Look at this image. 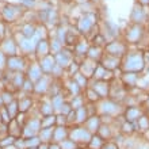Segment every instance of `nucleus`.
Here are the masks:
<instances>
[{
	"label": "nucleus",
	"instance_id": "1",
	"mask_svg": "<svg viewBox=\"0 0 149 149\" xmlns=\"http://www.w3.org/2000/svg\"><path fill=\"white\" fill-rule=\"evenodd\" d=\"M123 69L125 72H133V73H137V72H141L145 67V60H144V54L140 53V52H136V53H132V54H127L125 57V61H123Z\"/></svg>",
	"mask_w": 149,
	"mask_h": 149
},
{
	"label": "nucleus",
	"instance_id": "2",
	"mask_svg": "<svg viewBox=\"0 0 149 149\" xmlns=\"http://www.w3.org/2000/svg\"><path fill=\"white\" fill-rule=\"evenodd\" d=\"M69 137H71V140H73L76 144H77V142H90L92 134H91L86 127H81V126H80V127H76V129L69 132Z\"/></svg>",
	"mask_w": 149,
	"mask_h": 149
},
{
	"label": "nucleus",
	"instance_id": "3",
	"mask_svg": "<svg viewBox=\"0 0 149 149\" xmlns=\"http://www.w3.org/2000/svg\"><path fill=\"white\" fill-rule=\"evenodd\" d=\"M125 45L121 42H118V41H113L110 42L109 45L106 46V50H107V54L110 56H114V57H119V56H123L125 54Z\"/></svg>",
	"mask_w": 149,
	"mask_h": 149
},
{
	"label": "nucleus",
	"instance_id": "4",
	"mask_svg": "<svg viewBox=\"0 0 149 149\" xmlns=\"http://www.w3.org/2000/svg\"><path fill=\"white\" fill-rule=\"evenodd\" d=\"M141 37H142V27L140 26V24H134L133 27L126 33V39H127L130 43L140 42Z\"/></svg>",
	"mask_w": 149,
	"mask_h": 149
},
{
	"label": "nucleus",
	"instance_id": "5",
	"mask_svg": "<svg viewBox=\"0 0 149 149\" xmlns=\"http://www.w3.org/2000/svg\"><path fill=\"white\" fill-rule=\"evenodd\" d=\"M54 60H56V64L60 65L61 68H68L72 63V56L68 52L61 50L57 54H54Z\"/></svg>",
	"mask_w": 149,
	"mask_h": 149
},
{
	"label": "nucleus",
	"instance_id": "6",
	"mask_svg": "<svg viewBox=\"0 0 149 149\" xmlns=\"http://www.w3.org/2000/svg\"><path fill=\"white\" fill-rule=\"evenodd\" d=\"M39 67H41V69H42L43 73H52V71H53V68L56 67V60L53 56H46V57H43V58H41V61H39Z\"/></svg>",
	"mask_w": 149,
	"mask_h": 149
},
{
	"label": "nucleus",
	"instance_id": "7",
	"mask_svg": "<svg viewBox=\"0 0 149 149\" xmlns=\"http://www.w3.org/2000/svg\"><path fill=\"white\" fill-rule=\"evenodd\" d=\"M94 16L91 15V14H87L81 18V19L79 20V30L81 33H88L92 29L94 26Z\"/></svg>",
	"mask_w": 149,
	"mask_h": 149
},
{
	"label": "nucleus",
	"instance_id": "8",
	"mask_svg": "<svg viewBox=\"0 0 149 149\" xmlns=\"http://www.w3.org/2000/svg\"><path fill=\"white\" fill-rule=\"evenodd\" d=\"M36 52L38 53V57H39V58L46 57V56L50 54V43L47 42L46 39H39L38 42H37Z\"/></svg>",
	"mask_w": 149,
	"mask_h": 149
},
{
	"label": "nucleus",
	"instance_id": "9",
	"mask_svg": "<svg viewBox=\"0 0 149 149\" xmlns=\"http://www.w3.org/2000/svg\"><path fill=\"white\" fill-rule=\"evenodd\" d=\"M68 136H69V132L67 130L65 126H57V127L53 130V140H52V142L60 144V142H63L64 140H67Z\"/></svg>",
	"mask_w": 149,
	"mask_h": 149
},
{
	"label": "nucleus",
	"instance_id": "10",
	"mask_svg": "<svg viewBox=\"0 0 149 149\" xmlns=\"http://www.w3.org/2000/svg\"><path fill=\"white\" fill-rule=\"evenodd\" d=\"M7 65H8V68H10L11 71L20 72L24 68V61L22 58H19L18 56H12V57H10V58H8Z\"/></svg>",
	"mask_w": 149,
	"mask_h": 149
},
{
	"label": "nucleus",
	"instance_id": "11",
	"mask_svg": "<svg viewBox=\"0 0 149 149\" xmlns=\"http://www.w3.org/2000/svg\"><path fill=\"white\" fill-rule=\"evenodd\" d=\"M102 67L106 68L107 71H113L115 68L119 67V60L114 56H110V54H106L103 57V61H102Z\"/></svg>",
	"mask_w": 149,
	"mask_h": 149
},
{
	"label": "nucleus",
	"instance_id": "12",
	"mask_svg": "<svg viewBox=\"0 0 149 149\" xmlns=\"http://www.w3.org/2000/svg\"><path fill=\"white\" fill-rule=\"evenodd\" d=\"M43 76V72L39 67V64H33L29 68V79L31 80L33 83H37L39 79Z\"/></svg>",
	"mask_w": 149,
	"mask_h": 149
},
{
	"label": "nucleus",
	"instance_id": "13",
	"mask_svg": "<svg viewBox=\"0 0 149 149\" xmlns=\"http://www.w3.org/2000/svg\"><path fill=\"white\" fill-rule=\"evenodd\" d=\"M100 127V119L99 117H88V119L86 121V129L90 132L91 134L92 133H96Z\"/></svg>",
	"mask_w": 149,
	"mask_h": 149
},
{
	"label": "nucleus",
	"instance_id": "14",
	"mask_svg": "<svg viewBox=\"0 0 149 149\" xmlns=\"http://www.w3.org/2000/svg\"><path fill=\"white\" fill-rule=\"evenodd\" d=\"M49 77L47 76H42V77L39 79L38 81L36 83V86H34V91L36 92H38V94H45L49 88H50V86H49Z\"/></svg>",
	"mask_w": 149,
	"mask_h": 149
},
{
	"label": "nucleus",
	"instance_id": "15",
	"mask_svg": "<svg viewBox=\"0 0 149 149\" xmlns=\"http://www.w3.org/2000/svg\"><path fill=\"white\" fill-rule=\"evenodd\" d=\"M100 109H102L103 113L106 114V115H115V114L118 113V110H119V109H118V104L115 102H113V100L103 102Z\"/></svg>",
	"mask_w": 149,
	"mask_h": 149
},
{
	"label": "nucleus",
	"instance_id": "16",
	"mask_svg": "<svg viewBox=\"0 0 149 149\" xmlns=\"http://www.w3.org/2000/svg\"><path fill=\"white\" fill-rule=\"evenodd\" d=\"M92 90L100 96V98H106L109 95V83H106L104 80H98L96 86H94Z\"/></svg>",
	"mask_w": 149,
	"mask_h": 149
},
{
	"label": "nucleus",
	"instance_id": "17",
	"mask_svg": "<svg viewBox=\"0 0 149 149\" xmlns=\"http://www.w3.org/2000/svg\"><path fill=\"white\" fill-rule=\"evenodd\" d=\"M142 115L141 110L138 109V107H134V106H130L127 110H126V121L127 122H136L138 121V118Z\"/></svg>",
	"mask_w": 149,
	"mask_h": 149
},
{
	"label": "nucleus",
	"instance_id": "18",
	"mask_svg": "<svg viewBox=\"0 0 149 149\" xmlns=\"http://www.w3.org/2000/svg\"><path fill=\"white\" fill-rule=\"evenodd\" d=\"M145 18H146L145 11H144L141 7H137V6H136L133 12H132V20H133L136 24H140L145 20Z\"/></svg>",
	"mask_w": 149,
	"mask_h": 149
},
{
	"label": "nucleus",
	"instance_id": "19",
	"mask_svg": "<svg viewBox=\"0 0 149 149\" xmlns=\"http://www.w3.org/2000/svg\"><path fill=\"white\" fill-rule=\"evenodd\" d=\"M53 127H45V129H41L38 133V138L41 140V142H47L50 144L52 140H53Z\"/></svg>",
	"mask_w": 149,
	"mask_h": 149
},
{
	"label": "nucleus",
	"instance_id": "20",
	"mask_svg": "<svg viewBox=\"0 0 149 149\" xmlns=\"http://www.w3.org/2000/svg\"><path fill=\"white\" fill-rule=\"evenodd\" d=\"M123 81H125L127 86H137L138 74L133 73V72H125V73H123Z\"/></svg>",
	"mask_w": 149,
	"mask_h": 149
},
{
	"label": "nucleus",
	"instance_id": "21",
	"mask_svg": "<svg viewBox=\"0 0 149 149\" xmlns=\"http://www.w3.org/2000/svg\"><path fill=\"white\" fill-rule=\"evenodd\" d=\"M88 145H90L91 149H102V146L104 145V140L100 136H92Z\"/></svg>",
	"mask_w": 149,
	"mask_h": 149
},
{
	"label": "nucleus",
	"instance_id": "22",
	"mask_svg": "<svg viewBox=\"0 0 149 149\" xmlns=\"http://www.w3.org/2000/svg\"><path fill=\"white\" fill-rule=\"evenodd\" d=\"M76 111V122H79V123H84V122L88 119V114H87V109L84 106L80 107V109H77Z\"/></svg>",
	"mask_w": 149,
	"mask_h": 149
},
{
	"label": "nucleus",
	"instance_id": "23",
	"mask_svg": "<svg viewBox=\"0 0 149 149\" xmlns=\"http://www.w3.org/2000/svg\"><path fill=\"white\" fill-rule=\"evenodd\" d=\"M100 47L98 46H92L88 49V52H87V54H88V58H91L92 61H98L99 57L102 56V53H100Z\"/></svg>",
	"mask_w": 149,
	"mask_h": 149
},
{
	"label": "nucleus",
	"instance_id": "24",
	"mask_svg": "<svg viewBox=\"0 0 149 149\" xmlns=\"http://www.w3.org/2000/svg\"><path fill=\"white\" fill-rule=\"evenodd\" d=\"M56 123V117L54 115H45V117L41 119V129H45V127H52V125Z\"/></svg>",
	"mask_w": 149,
	"mask_h": 149
},
{
	"label": "nucleus",
	"instance_id": "25",
	"mask_svg": "<svg viewBox=\"0 0 149 149\" xmlns=\"http://www.w3.org/2000/svg\"><path fill=\"white\" fill-rule=\"evenodd\" d=\"M64 103H65V102H64V98L60 94L53 95V96H52V104H53V109H54V110H58L60 111V109L63 107Z\"/></svg>",
	"mask_w": 149,
	"mask_h": 149
},
{
	"label": "nucleus",
	"instance_id": "26",
	"mask_svg": "<svg viewBox=\"0 0 149 149\" xmlns=\"http://www.w3.org/2000/svg\"><path fill=\"white\" fill-rule=\"evenodd\" d=\"M31 106V100L29 98H24V99H20L18 100V107H19V113H26V111L30 109Z\"/></svg>",
	"mask_w": 149,
	"mask_h": 149
},
{
	"label": "nucleus",
	"instance_id": "27",
	"mask_svg": "<svg viewBox=\"0 0 149 149\" xmlns=\"http://www.w3.org/2000/svg\"><path fill=\"white\" fill-rule=\"evenodd\" d=\"M87 79H88V77H86V76H84L83 73H80V72H77V73L73 76V80L77 83L80 88H83V87L87 86Z\"/></svg>",
	"mask_w": 149,
	"mask_h": 149
},
{
	"label": "nucleus",
	"instance_id": "28",
	"mask_svg": "<svg viewBox=\"0 0 149 149\" xmlns=\"http://www.w3.org/2000/svg\"><path fill=\"white\" fill-rule=\"evenodd\" d=\"M71 106H72L73 110H77V109H80V107L84 106V99H83L80 95L73 96V99H72V102H71Z\"/></svg>",
	"mask_w": 149,
	"mask_h": 149
},
{
	"label": "nucleus",
	"instance_id": "29",
	"mask_svg": "<svg viewBox=\"0 0 149 149\" xmlns=\"http://www.w3.org/2000/svg\"><path fill=\"white\" fill-rule=\"evenodd\" d=\"M16 8H14V7H7L6 10H4V18L7 20H14L15 19V16H16V12L18 11H15Z\"/></svg>",
	"mask_w": 149,
	"mask_h": 149
},
{
	"label": "nucleus",
	"instance_id": "30",
	"mask_svg": "<svg viewBox=\"0 0 149 149\" xmlns=\"http://www.w3.org/2000/svg\"><path fill=\"white\" fill-rule=\"evenodd\" d=\"M138 127L141 130H149V118L145 117V115H141V117L138 118Z\"/></svg>",
	"mask_w": 149,
	"mask_h": 149
},
{
	"label": "nucleus",
	"instance_id": "31",
	"mask_svg": "<svg viewBox=\"0 0 149 149\" xmlns=\"http://www.w3.org/2000/svg\"><path fill=\"white\" fill-rule=\"evenodd\" d=\"M60 146H61V149H77V146H76V142L73 141V140H64L63 142H60Z\"/></svg>",
	"mask_w": 149,
	"mask_h": 149
},
{
	"label": "nucleus",
	"instance_id": "32",
	"mask_svg": "<svg viewBox=\"0 0 149 149\" xmlns=\"http://www.w3.org/2000/svg\"><path fill=\"white\" fill-rule=\"evenodd\" d=\"M88 49H90V47L87 46V43L86 42H79L77 45H76V46H74V50H76V53H77V54H86L87 52H88Z\"/></svg>",
	"mask_w": 149,
	"mask_h": 149
},
{
	"label": "nucleus",
	"instance_id": "33",
	"mask_svg": "<svg viewBox=\"0 0 149 149\" xmlns=\"http://www.w3.org/2000/svg\"><path fill=\"white\" fill-rule=\"evenodd\" d=\"M122 130H123V133H127V134L133 133V132H134L133 123H132V122H127V121H126L125 123H123V126H122Z\"/></svg>",
	"mask_w": 149,
	"mask_h": 149
},
{
	"label": "nucleus",
	"instance_id": "34",
	"mask_svg": "<svg viewBox=\"0 0 149 149\" xmlns=\"http://www.w3.org/2000/svg\"><path fill=\"white\" fill-rule=\"evenodd\" d=\"M72 110H73V109H72V106L69 104V103H64L63 107L60 109V113L63 114V115H65V117H67V115H68L69 113H71Z\"/></svg>",
	"mask_w": 149,
	"mask_h": 149
},
{
	"label": "nucleus",
	"instance_id": "35",
	"mask_svg": "<svg viewBox=\"0 0 149 149\" xmlns=\"http://www.w3.org/2000/svg\"><path fill=\"white\" fill-rule=\"evenodd\" d=\"M87 95H88V99H90L91 102H95V100H98L100 98L94 90H87Z\"/></svg>",
	"mask_w": 149,
	"mask_h": 149
},
{
	"label": "nucleus",
	"instance_id": "36",
	"mask_svg": "<svg viewBox=\"0 0 149 149\" xmlns=\"http://www.w3.org/2000/svg\"><path fill=\"white\" fill-rule=\"evenodd\" d=\"M102 149H118V146L114 142H104V145L102 146Z\"/></svg>",
	"mask_w": 149,
	"mask_h": 149
},
{
	"label": "nucleus",
	"instance_id": "37",
	"mask_svg": "<svg viewBox=\"0 0 149 149\" xmlns=\"http://www.w3.org/2000/svg\"><path fill=\"white\" fill-rule=\"evenodd\" d=\"M49 149H61V146H60V144H57V142H50Z\"/></svg>",
	"mask_w": 149,
	"mask_h": 149
},
{
	"label": "nucleus",
	"instance_id": "38",
	"mask_svg": "<svg viewBox=\"0 0 149 149\" xmlns=\"http://www.w3.org/2000/svg\"><path fill=\"white\" fill-rule=\"evenodd\" d=\"M49 145L50 144H47V142H41L38 145V149H49Z\"/></svg>",
	"mask_w": 149,
	"mask_h": 149
},
{
	"label": "nucleus",
	"instance_id": "39",
	"mask_svg": "<svg viewBox=\"0 0 149 149\" xmlns=\"http://www.w3.org/2000/svg\"><path fill=\"white\" fill-rule=\"evenodd\" d=\"M140 4H149V0H140Z\"/></svg>",
	"mask_w": 149,
	"mask_h": 149
},
{
	"label": "nucleus",
	"instance_id": "40",
	"mask_svg": "<svg viewBox=\"0 0 149 149\" xmlns=\"http://www.w3.org/2000/svg\"><path fill=\"white\" fill-rule=\"evenodd\" d=\"M146 104H148V107H149V98L146 99Z\"/></svg>",
	"mask_w": 149,
	"mask_h": 149
},
{
	"label": "nucleus",
	"instance_id": "41",
	"mask_svg": "<svg viewBox=\"0 0 149 149\" xmlns=\"http://www.w3.org/2000/svg\"><path fill=\"white\" fill-rule=\"evenodd\" d=\"M26 149H38V148H26Z\"/></svg>",
	"mask_w": 149,
	"mask_h": 149
},
{
	"label": "nucleus",
	"instance_id": "42",
	"mask_svg": "<svg viewBox=\"0 0 149 149\" xmlns=\"http://www.w3.org/2000/svg\"><path fill=\"white\" fill-rule=\"evenodd\" d=\"M79 1H86V0H79Z\"/></svg>",
	"mask_w": 149,
	"mask_h": 149
}]
</instances>
